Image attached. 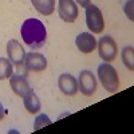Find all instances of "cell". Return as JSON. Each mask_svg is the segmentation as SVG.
Returning <instances> with one entry per match:
<instances>
[{
  "label": "cell",
  "mask_w": 134,
  "mask_h": 134,
  "mask_svg": "<svg viewBox=\"0 0 134 134\" xmlns=\"http://www.w3.org/2000/svg\"><path fill=\"white\" fill-rule=\"evenodd\" d=\"M21 39L32 50L40 48L47 39V31L46 26L36 18H30L23 21L20 28Z\"/></svg>",
  "instance_id": "obj_1"
},
{
  "label": "cell",
  "mask_w": 134,
  "mask_h": 134,
  "mask_svg": "<svg viewBox=\"0 0 134 134\" xmlns=\"http://www.w3.org/2000/svg\"><path fill=\"white\" fill-rule=\"evenodd\" d=\"M98 78L100 85L103 86V88L107 93H117L119 88V78L117 74V70L114 69L111 64H109V62H105L102 64L98 66L97 70Z\"/></svg>",
  "instance_id": "obj_2"
},
{
  "label": "cell",
  "mask_w": 134,
  "mask_h": 134,
  "mask_svg": "<svg viewBox=\"0 0 134 134\" xmlns=\"http://www.w3.org/2000/svg\"><path fill=\"white\" fill-rule=\"evenodd\" d=\"M85 9H86L85 15H86L87 28L94 34H100L105 30L103 15H102V12H100V9L94 4H88Z\"/></svg>",
  "instance_id": "obj_3"
},
{
  "label": "cell",
  "mask_w": 134,
  "mask_h": 134,
  "mask_svg": "<svg viewBox=\"0 0 134 134\" xmlns=\"http://www.w3.org/2000/svg\"><path fill=\"white\" fill-rule=\"evenodd\" d=\"M98 44V52H99V57L102 58L105 62H111L117 58V54H118V47H117V43L115 40L111 38L110 35L102 36L99 39Z\"/></svg>",
  "instance_id": "obj_4"
},
{
  "label": "cell",
  "mask_w": 134,
  "mask_h": 134,
  "mask_svg": "<svg viewBox=\"0 0 134 134\" xmlns=\"http://www.w3.org/2000/svg\"><path fill=\"white\" fill-rule=\"evenodd\" d=\"M97 79L95 75L88 71V70H83L79 74V78H78V88L81 90V93L86 97H91L95 94L97 91Z\"/></svg>",
  "instance_id": "obj_5"
},
{
  "label": "cell",
  "mask_w": 134,
  "mask_h": 134,
  "mask_svg": "<svg viewBox=\"0 0 134 134\" xmlns=\"http://www.w3.org/2000/svg\"><path fill=\"white\" fill-rule=\"evenodd\" d=\"M7 55L11 63L20 67L21 64H24V59L27 54L24 51V47L16 39H12L7 43Z\"/></svg>",
  "instance_id": "obj_6"
},
{
  "label": "cell",
  "mask_w": 134,
  "mask_h": 134,
  "mask_svg": "<svg viewBox=\"0 0 134 134\" xmlns=\"http://www.w3.org/2000/svg\"><path fill=\"white\" fill-rule=\"evenodd\" d=\"M59 16L66 23H72L78 18V7L74 0H59Z\"/></svg>",
  "instance_id": "obj_7"
},
{
  "label": "cell",
  "mask_w": 134,
  "mask_h": 134,
  "mask_svg": "<svg viewBox=\"0 0 134 134\" xmlns=\"http://www.w3.org/2000/svg\"><path fill=\"white\" fill-rule=\"evenodd\" d=\"M58 86L62 94H64L66 97H74L79 90L78 88V81L75 79V76H72L69 72H64L59 76Z\"/></svg>",
  "instance_id": "obj_8"
},
{
  "label": "cell",
  "mask_w": 134,
  "mask_h": 134,
  "mask_svg": "<svg viewBox=\"0 0 134 134\" xmlns=\"http://www.w3.org/2000/svg\"><path fill=\"white\" fill-rule=\"evenodd\" d=\"M24 64H26L28 71L40 72V71L47 69V59H46L44 55H42L39 52H32L31 51L30 54L26 55Z\"/></svg>",
  "instance_id": "obj_9"
},
{
  "label": "cell",
  "mask_w": 134,
  "mask_h": 134,
  "mask_svg": "<svg viewBox=\"0 0 134 134\" xmlns=\"http://www.w3.org/2000/svg\"><path fill=\"white\" fill-rule=\"evenodd\" d=\"M75 44L78 50L83 54H90L97 48V39L93 34L82 32L75 38Z\"/></svg>",
  "instance_id": "obj_10"
},
{
  "label": "cell",
  "mask_w": 134,
  "mask_h": 134,
  "mask_svg": "<svg viewBox=\"0 0 134 134\" xmlns=\"http://www.w3.org/2000/svg\"><path fill=\"white\" fill-rule=\"evenodd\" d=\"M9 86H11V88H12V91L16 95H19V97L26 95L31 90L27 78L23 76V75H20V74L11 75V78H9Z\"/></svg>",
  "instance_id": "obj_11"
},
{
  "label": "cell",
  "mask_w": 134,
  "mask_h": 134,
  "mask_svg": "<svg viewBox=\"0 0 134 134\" xmlns=\"http://www.w3.org/2000/svg\"><path fill=\"white\" fill-rule=\"evenodd\" d=\"M21 98H23L24 107L27 109L28 113H31V114L39 113V110H40V100H39L38 95L35 94V91H34L32 88H31V90H30L26 95L21 97Z\"/></svg>",
  "instance_id": "obj_12"
},
{
  "label": "cell",
  "mask_w": 134,
  "mask_h": 134,
  "mask_svg": "<svg viewBox=\"0 0 134 134\" xmlns=\"http://www.w3.org/2000/svg\"><path fill=\"white\" fill-rule=\"evenodd\" d=\"M31 3L38 12L44 16H50L55 11V0H31Z\"/></svg>",
  "instance_id": "obj_13"
},
{
  "label": "cell",
  "mask_w": 134,
  "mask_h": 134,
  "mask_svg": "<svg viewBox=\"0 0 134 134\" xmlns=\"http://www.w3.org/2000/svg\"><path fill=\"white\" fill-rule=\"evenodd\" d=\"M12 71H14V67H12L11 60L7 58H0V81L11 78Z\"/></svg>",
  "instance_id": "obj_14"
},
{
  "label": "cell",
  "mask_w": 134,
  "mask_h": 134,
  "mask_svg": "<svg viewBox=\"0 0 134 134\" xmlns=\"http://www.w3.org/2000/svg\"><path fill=\"white\" fill-rule=\"evenodd\" d=\"M122 60H124V64L130 71L134 70V48H133V46H126L122 50Z\"/></svg>",
  "instance_id": "obj_15"
},
{
  "label": "cell",
  "mask_w": 134,
  "mask_h": 134,
  "mask_svg": "<svg viewBox=\"0 0 134 134\" xmlns=\"http://www.w3.org/2000/svg\"><path fill=\"white\" fill-rule=\"evenodd\" d=\"M51 125V119L46 115V114H39L35 118V122H34V130H39L44 126Z\"/></svg>",
  "instance_id": "obj_16"
},
{
  "label": "cell",
  "mask_w": 134,
  "mask_h": 134,
  "mask_svg": "<svg viewBox=\"0 0 134 134\" xmlns=\"http://www.w3.org/2000/svg\"><path fill=\"white\" fill-rule=\"evenodd\" d=\"M133 4H134L133 0H127L126 4H125V14L129 18V20H131V21L134 19V16H133Z\"/></svg>",
  "instance_id": "obj_17"
},
{
  "label": "cell",
  "mask_w": 134,
  "mask_h": 134,
  "mask_svg": "<svg viewBox=\"0 0 134 134\" xmlns=\"http://www.w3.org/2000/svg\"><path fill=\"white\" fill-rule=\"evenodd\" d=\"M75 2L79 4L81 7H83V8H86L88 4H90V0H75Z\"/></svg>",
  "instance_id": "obj_18"
},
{
  "label": "cell",
  "mask_w": 134,
  "mask_h": 134,
  "mask_svg": "<svg viewBox=\"0 0 134 134\" xmlns=\"http://www.w3.org/2000/svg\"><path fill=\"white\" fill-rule=\"evenodd\" d=\"M4 115H5V110H4V107H3L2 102H0V121H2V119L4 118Z\"/></svg>",
  "instance_id": "obj_19"
}]
</instances>
